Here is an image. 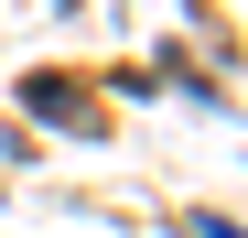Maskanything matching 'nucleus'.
<instances>
[{
  "label": "nucleus",
  "mask_w": 248,
  "mask_h": 238,
  "mask_svg": "<svg viewBox=\"0 0 248 238\" xmlns=\"http://www.w3.org/2000/svg\"><path fill=\"white\" fill-rule=\"evenodd\" d=\"M32 108H44V119H76V130H87V108H76V87H65V76H32V87H22Z\"/></svg>",
  "instance_id": "nucleus-1"
},
{
  "label": "nucleus",
  "mask_w": 248,
  "mask_h": 238,
  "mask_svg": "<svg viewBox=\"0 0 248 238\" xmlns=\"http://www.w3.org/2000/svg\"><path fill=\"white\" fill-rule=\"evenodd\" d=\"M194 238H248V227H227V217H194Z\"/></svg>",
  "instance_id": "nucleus-2"
}]
</instances>
